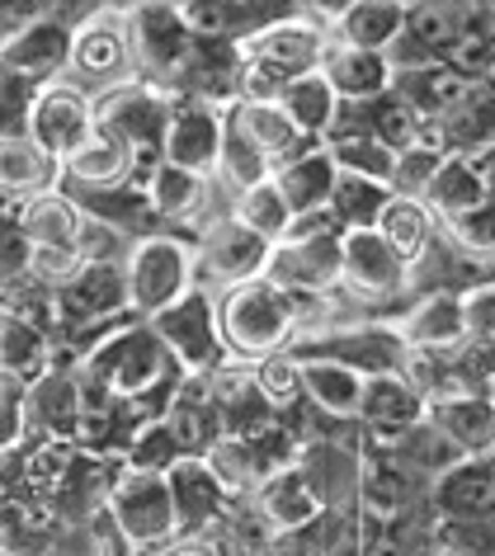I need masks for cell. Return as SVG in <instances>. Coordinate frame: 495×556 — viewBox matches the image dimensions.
Masks as SVG:
<instances>
[{
	"label": "cell",
	"mask_w": 495,
	"mask_h": 556,
	"mask_svg": "<svg viewBox=\"0 0 495 556\" xmlns=\"http://www.w3.org/2000/svg\"><path fill=\"white\" fill-rule=\"evenodd\" d=\"M165 123H170V104L156 100L142 86H118L104 94V104L94 109V132H109L128 147L161 142L165 147Z\"/></svg>",
	"instance_id": "14"
},
{
	"label": "cell",
	"mask_w": 495,
	"mask_h": 556,
	"mask_svg": "<svg viewBox=\"0 0 495 556\" xmlns=\"http://www.w3.org/2000/svg\"><path fill=\"white\" fill-rule=\"evenodd\" d=\"M38 80L0 66V137H29V109L38 100Z\"/></svg>",
	"instance_id": "44"
},
{
	"label": "cell",
	"mask_w": 495,
	"mask_h": 556,
	"mask_svg": "<svg viewBox=\"0 0 495 556\" xmlns=\"http://www.w3.org/2000/svg\"><path fill=\"white\" fill-rule=\"evenodd\" d=\"M72 467H76V443L72 439H43L29 457H24V481H29L34 495L52 500L66 485V477H72Z\"/></svg>",
	"instance_id": "43"
},
{
	"label": "cell",
	"mask_w": 495,
	"mask_h": 556,
	"mask_svg": "<svg viewBox=\"0 0 495 556\" xmlns=\"http://www.w3.org/2000/svg\"><path fill=\"white\" fill-rule=\"evenodd\" d=\"M20 222H24V231H29L34 245L76 250L80 227H86V207L72 203L66 193H34V199L20 207Z\"/></svg>",
	"instance_id": "31"
},
{
	"label": "cell",
	"mask_w": 495,
	"mask_h": 556,
	"mask_svg": "<svg viewBox=\"0 0 495 556\" xmlns=\"http://www.w3.org/2000/svg\"><path fill=\"white\" fill-rule=\"evenodd\" d=\"M259 514H265V528L274 538L279 533H297L321 519V491L312 485L307 467H283L259 485Z\"/></svg>",
	"instance_id": "19"
},
{
	"label": "cell",
	"mask_w": 495,
	"mask_h": 556,
	"mask_svg": "<svg viewBox=\"0 0 495 556\" xmlns=\"http://www.w3.org/2000/svg\"><path fill=\"white\" fill-rule=\"evenodd\" d=\"M302 364V396L312 401L316 410L326 415H359L364 406V372H354L345 364H335V358H297Z\"/></svg>",
	"instance_id": "28"
},
{
	"label": "cell",
	"mask_w": 495,
	"mask_h": 556,
	"mask_svg": "<svg viewBox=\"0 0 495 556\" xmlns=\"http://www.w3.org/2000/svg\"><path fill=\"white\" fill-rule=\"evenodd\" d=\"M170 495H175V519H180V533H203L223 519L227 509V485L223 477L208 467V457H185V463L170 467Z\"/></svg>",
	"instance_id": "17"
},
{
	"label": "cell",
	"mask_w": 495,
	"mask_h": 556,
	"mask_svg": "<svg viewBox=\"0 0 495 556\" xmlns=\"http://www.w3.org/2000/svg\"><path fill=\"white\" fill-rule=\"evenodd\" d=\"M123 307H128V274H123V264H80V274L58 293V312L72 326L109 321Z\"/></svg>",
	"instance_id": "16"
},
{
	"label": "cell",
	"mask_w": 495,
	"mask_h": 556,
	"mask_svg": "<svg viewBox=\"0 0 495 556\" xmlns=\"http://www.w3.org/2000/svg\"><path fill=\"white\" fill-rule=\"evenodd\" d=\"M62 165H66V175H72L76 185H86V189H123L132 179V147L118 142V137H109V132H100Z\"/></svg>",
	"instance_id": "33"
},
{
	"label": "cell",
	"mask_w": 495,
	"mask_h": 556,
	"mask_svg": "<svg viewBox=\"0 0 495 556\" xmlns=\"http://www.w3.org/2000/svg\"><path fill=\"white\" fill-rule=\"evenodd\" d=\"M217 170H223L237 189H255V185H265V179H274L269 156L245 137V128L231 114H227V128H223V156H217Z\"/></svg>",
	"instance_id": "40"
},
{
	"label": "cell",
	"mask_w": 495,
	"mask_h": 556,
	"mask_svg": "<svg viewBox=\"0 0 495 556\" xmlns=\"http://www.w3.org/2000/svg\"><path fill=\"white\" fill-rule=\"evenodd\" d=\"M231 118H237L241 128H245V137H251V142L265 151L274 170H279V165H288V161H297L302 151L316 147L312 137L297 132V123L288 118L274 100H241L237 109H231Z\"/></svg>",
	"instance_id": "25"
},
{
	"label": "cell",
	"mask_w": 495,
	"mask_h": 556,
	"mask_svg": "<svg viewBox=\"0 0 495 556\" xmlns=\"http://www.w3.org/2000/svg\"><path fill=\"white\" fill-rule=\"evenodd\" d=\"M364 114H368V132L378 137V142H388L396 156L410 147H420V128H424V118L410 109L402 94H378V100H368L364 104Z\"/></svg>",
	"instance_id": "39"
},
{
	"label": "cell",
	"mask_w": 495,
	"mask_h": 556,
	"mask_svg": "<svg viewBox=\"0 0 495 556\" xmlns=\"http://www.w3.org/2000/svg\"><path fill=\"white\" fill-rule=\"evenodd\" d=\"M396 94L416 109L420 118H453L458 109L472 104L477 94V80H467L462 72H453V66H416V72H406L396 80Z\"/></svg>",
	"instance_id": "24"
},
{
	"label": "cell",
	"mask_w": 495,
	"mask_h": 556,
	"mask_svg": "<svg viewBox=\"0 0 495 556\" xmlns=\"http://www.w3.org/2000/svg\"><path fill=\"white\" fill-rule=\"evenodd\" d=\"M297 5H302V15H312L316 24H340L359 0H297Z\"/></svg>",
	"instance_id": "56"
},
{
	"label": "cell",
	"mask_w": 495,
	"mask_h": 556,
	"mask_svg": "<svg viewBox=\"0 0 495 556\" xmlns=\"http://www.w3.org/2000/svg\"><path fill=\"white\" fill-rule=\"evenodd\" d=\"M29 260H34V241H29V231H24V222L0 217V278H20L29 269Z\"/></svg>",
	"instance_id": "52"
},
{
	"label": "cell",
	"mask_w": 495,
	"mask_h": 556,
	"mask_svg": "<svg viewBox=\"0 0 495 556\" xmlns=\"http://www.w3.org/2000/svg\"><path fill=\"white\" fill-rule=\"evenodd\" d=\"M217 321H223V340L231 354L241 358H269L279 354L297 330L293 302L279 283H269L265 274L251 278V283L227 288L223 302H217Z\"/></svg>",
	"instance_id": "1"
},
{
	"label": "cell",
	"mask_w": 495,
	"mask_h": 556,
	"mask_svg": "<svg viewBox=\"0 0 495 556\" xmlns=\"http://www.w3.org/2000/svg\"><path fill=\"white\" fill-rule=\"evenodd\" d=\"M406 340L402 330H382V326H359V330H340V336L307 340L297 350V358H335L364 378H382V372H402L406 364Z\"/></svg>",
	"instance_id": "9"
},
{
	"label": "cell",
	"mask_w": 495,
	"mask_h": 556,
	"mask_svg": "<svg viewBox=\"0 0 495 556\" xmlns=\"http://www.w3.org/2000/svg\"><path fill=\"white\" fill-rule=\"evenodd\" d=\"M467 364H472V372H481V378L495 387V340H477V350H472Z\"/></svg>",
	"instance_id": "58"
},
{
	"label": "cell",
	"mask_w": 495,
	"mask_h": 556,
	"mask_svg": "<svg viewBox=\"0 0 495 556\" xmlns=\"http://www.w3.org/2000/svg\"><path fill=\"white\" fill-rule=\"evenodd\" d=\"M58 161L29 137H0V189L5 193H48Z\"/></svg>",
	"instance_id": "35"
},
{
	"label": "cell",
	"mask_w": 495,
	"mask_h": 556,
	"mask_svg": "<svg viewBox=\"0 0 495 556\" xmlns=\"http://www.w3.org/2000/svg\"><path fill=\"white\" fill-rule=\"evenodd\" d=\"M378 231L406 264H416L424 250H430L434 213L424 207V199H402V193H392V203L382 207V217H378Z\"/></svg>",
	"instance_id": "34"
},
{
	"label": "cell",
	"mask_w": 495,
	"mask_h": 556,
	"mask_svg": "<svg viewBox=\"0 0 495 556\" xmlns=\"http://www.w3.org/2000/svg\"><path fill=\"white\" fill-rule=\"evenodd\" d=\"M321 72L330 80V90L340 94L345 104H368V100H378V94H388L392 90V58L388 52H368V48H335V52H326V62H321Z\"/></svg>",
	"instance_id": "21"
},
{
	"label": "cell",
	"mask_w": 495,
	"mask_h": 556,
	"mask_svg": "<svg viewBox=\"0 0 495 556\" xmlns=\"http://www.w3.org/2000/svg\"><path fill=\"white\" fill-rule=\"evenodd\" d=\"M72 62H76V72H86L90 80H109V76H118L123 66H128V43H123L118 29H104V24H94V29H80L76 34Z\"/></svg>",
	"instance_id": "42"
},
{
	"label": "cell",
	"mask_w": 495,
	"mask_h": 556,
	"mask_svg": "<svg viewBox=\"0 0 495 556\" xmlns=\"http://www.w3.org/2000/svg\"><path fill=\"white\" fill-rule=\"evenodd\" d=\"M180 15H185L189 34H194L199 43H203V38H223V34H231V24H237V10H231L227 0H185Z\"/></svg>",
	"instance_id": "51"
},
{
	"label": "cell",
	"mask_w": 495,
	"mask_h": 556,
	"mask_svg": "<svg viewBox=\"0 0 495 556\" xmlns=\"http://www.w3.org/2000/svg\"><path fill=\"white\" fill-rule=\"evenodd\" d=\"M94 137V109L80 90L48 86L38 90V100L29 109V142H38L52 161H72L80 147Z\"/></svg>",
	"instance_id": "6"
},
{
	"label": "cell",
	"mask_w": 495,
	"mask_h": 556,
	"mask_svg": "<svg viewBox=\"0 0 495 556\" xmlns=\"http://www.w3.org/2000/svg\"><path fill=\"white\" fill-rule=\"evenodd\" d=\"M434 505L444 519H491L495 514V453L458 457L434 481Z\"/></svg>",
	"instance_id": "18"
},
{
	"label": "cell",
	"mask_w": 495,
	"mask_h": 556,
	"mask_svg": "<svg viewBox=\"0 0 495 556\" xmlns=\"http://www.w3.org/2000/svg\"><path fill=\"white\" fill-rule=\"evenodd\" d=\"M80 260L76 250H62V245H34V260H29V274L43 278V283H72V278L80 274Z\"/></svg>",
	"instance_id": "53"
},
{
	"label": "cell",
	"mask_w": 495,
	"mask_h": 556,
	"mask_svg": "<svg viewBox=\"0 0 495 556\" xmlns=\"http://www.w3.org/2000/svg\"><path fill=\"white\" fill-rule=\"evenodd\" d=\"M231 217H237L241 227H251L259 241H269V245H279L288 236V227H293V207H288V199L279 193L274 179H265V185H255V189H241L237 213Z\"/></svg>",
	"instance_id": "37"
},
{
	"label": "cell",
	"mask_w": 495,
	"mask_h": 556,
	"mask_svg": "<svg viewBox=\"0 0 495 556\" xmlns=\"http://www.w3.org/2000/svg\"><path fill=\"white\" fill-rule=\"evenodd\" d=\"M392 203V185H378V179H359V175H340L335 185V217L345 222V231H378L382 207Z\"/></svg>",
	"instance_id": "38"
},
{
	"label": "cell",
	"mask_w": 495,
	"mask_h": 556,
	"mask_svg": "<svg viewBox=\"0 0 495 556\" xmlns=\"http://www.w3.org/2000/svg\"><path fill=\"white\" fill-rule=\"evenodd\" d=\"M72 43L76 38L66 34L58 20H38L24 34L10 38V43H0V66H10V72H20V76H29L43 86L52 72H62V66L72 62Z\"/></svg>",
	"instance_id": "22"
},
{
	"label": "cell",
	"mask_w": 495,
	"mask_h": 556,
	"mask_svg": "<svg viewBox=\"0 0 495 556\" xmlns=\"http://www.w3.org/2000/svg\"><path fill=\"white\" fill-rule=\"evenodd\" d=\"M340 241H345V236H326V241H279L269 250L265 278L279 283L283 293H326V288L340 283V269H345Z\"/></svg>",
	"instance_id": "10"
},
{
	"label": "cell",
	"mask_w": 495,
	"mask_h": 556,
	"mask_svg": "<svg viewBox=\"0 0 495 556\" xmlns=\"http://www.w3.org/2000/svg\"><path fill=\"white\" fill-rule=\"evenodd\" d=\"M491 401H495V387H491Z\"/></svg>",
	"instance_id": "60"
},
{
	"label": "cell",
	"mask_w": 495,
	"mask_h": 556,
	"mask_svg": "<svg viewBox=\"0 0 495 556\" xmlns=\"http://www.w3.org/2000/svg\"><path fill=\"white\" fill-rule=\"evenodd\" d=\"M80 364L100 372V378L114 387L118 401H147L156 387H170L175 368H180L170 358V350L161 344L156 330L142 326V321H132L123 330H109V336L94 344Z\"/></svg>",
	"instance_id": "2"
},
{
	"label": "cell",
	"mask_w": 495,
	"mask_h": 556,
	"mask_svg": "<svg viewBox=\"0 0 495 556\" xmlns=\"http://www.w3.org/2000/svg\"><path fill=\"white\" fill-rule=\"evenodd\" d=\"M132 48H137V62L151 66V72L180 76V72H189V62H194L199 38L189 34L180 10L156 0V5H142L132 15Z\"/></svg>",
	"instance_id": "11"
},
{
	"label": "cell",
	"mask_w": 495,
	"mask_h": 556,
	"mask_svg": "<svg viewBox=\"0 0 495 556\" xmlns=\"http://www.w3.org/2000/svg\"><path fill=\"white\" fill-rule=\"evenodd\" d=\"M274 104H279L283 114L297 123L302 137H312V142H316V137H330V128H335V118H340V104H345V100L330 90L326 72H307V76L288 80Z\"/></svg>",
	"instance_id": "29"
},
{
	"label": "cell",
	"mask_w": 495,
	"mask_h": 556,
	"mask_svg": "<svg viewBox=\"0 0 495 556\" xmlns=\"http://www.w3.org/2000/svg\"><path fill=\"white\" fill-rule=\"evenodd\" d=\"M274 185H279V193L288 199V207H293V217L302 213H321V207H330V199H335V185H340V165L330 161L326 142L302 151L297 161H288L274 170Z\"/></svg>",
	"instance_id": "23"
},
{
	"label": "cell",
	"mask_w": 495,
	"mask_h": 556,
	"mask_svg": "<svg viewBox=\"0 0 495 556\" xmlns=\"http://www.w3.org/2000/svg\"><path fill=\"white\" fill-rule=\"evenodd\" d=\"M203 203V175L194 170H180V165L165 161L147 185V207L161 217H189L194 207Z\"/></svg>",
	"instance_id": "41"
},
{
	"label": "cell",
	"mask_w": 495,
	"mask_h": 556,
	"mask_svg": "<svg viewBox=\"0 0 495 556\" xmlns=\"http://www.w3.org/2000/svg\"><path fill=\"white\" fill-rule=\"evenodd\" d=\"M29 406V429H43V439H72L80 420V396H76V372L48 368L38 382L24 392Z\"/></svg>",
	"instance_id": "26"
},
{
	"label": "cell",
	"mask_w": 495,
	"mask_h": 556,
	"mask_svg": "<svg viewBox=\"0 0 495 556\" xmlns=\"http://www.w3.org/2000/svg\"><path fill=\"white\" fill-rule=\"evenodd\" d=\"M439 434H444L462 457L495 453V401L481 392H444L430 401L424 415Z\"/></svg>",
	"instance_id": "15"
},
{
	"label": "cell",
	"mask_w": 495,
	"mask_h": 556,
	"mask_svg": "<svg viewBox=\"0 0 495 556\" xmlns=\"http://www.w3.org/2000/svg\"><path fill=\"white\" fill-rule=\"evenodd\" d=\"M185 443L165 420H142L132 429L128 448H123V467L128 471H151V477H170L175 463H185Z\"/></svg>",
	"instance_id": "36"
},
{
	"label": "cell",
	"mask_w": 495,
	"mask_h": 556,
	"mask_svg": "<svg viewBox=\"0 0 495 556\" xmlns=\"http://www.w3.org/2000/svg\"><path fill=\"white\" fill-rule=\"evenodd\" d=\"M439 165H444V151L434 147H410L396 156V175H392V193H402V199H424V189H430V179L439 175Z\"/></svg>",
	"instance_id": "47"
},
{
	"label": "cell",
	"mask_w": 495,
	"mask_h": 556,
	"mask_svg": "<svg viewBox=\"0 0 495 556\" xmlns=\"http://www.w3.org/2000/svg\"><path fill=\"white\" fill-rule=\"evenodd\" d=\"M444 227L453 236V245L467 250L472 260H495V199H486L462 217H448Z\"/></svg>",
	"instance_id": "46"
},
{
	"label": "cell",
	"mask_w": 495,
	"mask_h": 556,
	"mask_svg": "<svg viewBox=\"0 0 495 556\" xmlns=\"http://www.w3.org/2000/svg\"><path fill=\"white\" fill-rule=\"evenodd\" d=\"M467 340H495V283H477L462 293Z\"/></svg>",
	"instance_id": "54"
},
{
	"label": "cell",
	"mask_w": 495,
	"mask_h": 556,
	"mask_svg": "<svg viewBox=\"0 0 495 556\" xmlns=\"http://www.w3.org/2000/svg\"><path fill=\"white\" fill-rule=\"evenodd\" d=\"M151 330L161 336V344L170 350V358L180 364L185 372H208L217 368V358H223L227 340H223V321H217V307L213 298L194 288V293H185L175 307H165L161 316H151Z\"/></svg>",
	"instance_id": "5"
},
{
	"label": "cell",
	"mask_w": 495,
	"mask_h": 556,
	"mask_svg": "<svg viewBox=\"0 0 495 556\" xmlns=\"http://www.w3.org/2000/svg\"><path fill=\"white\" fill-rule=\"evenodd\" d=\"M444 66L462 72L467 80H481L495 72V34H462L458 43L444 52Z\"/></svg>",
	"instance_id": "49"
},
{
	"label": "cell",
	"mask_w": 495,
	"mask_h": 556,
	"mask_svg": "<svg viewBox=\"0 0 495 556\" xmlns=\"http://www.w3.org/2000/svg\"><path fill=\"white\" fill-rule=\"evenodd\" d=\"M255 387L265 392V401H269L274 410L293 406V401L302 396V364H297V354H269V358H259Z\"/></svg>",
	"instance_id": "45"
},
{
	"label": "cell",
	"mask_w": 495,
	"mask_h": 556,
	"mask_svg": "<svg viewBox=\"0 0 495 556\" xmlns=\"http://www.w3.org/2000/svg\"><path fill=\"white\" fill-rule=\"evenodd\" d=\"M52 0H0V43H10L15 34H24L29 24L48 15Z\"/></svg>",
	"instance_id": "55"
},
{
	"label": "cell",
	"mask_w": 495,
	"mask_h": 556,
	"mask_svg": "<svg viewBox=\"0 0 495 556\" xmlns=\"http://www.w3.org/2000/svg\"><path fill=\"white\" fill-rule=\"evenodd\" d=\"M165 556H213L208 547H175V552H165Z\"/></svg>",
	"instance_id": "59"
},
{
	"label": "cell",
	"mask_w": 495,
	"mask_h": 556,
	"mask_svg": "<svg viewBox=\"0 0 495 556\" xmlns=\"http://www.w3.org/2000/svg\"><path fill=\"white\" fill-rule=\"evenodd\" d=\"M491 556H495V552H491Z\"/></svg>",
	"instance_id": "61"
},
{
	"label": "cell",
	"mask_w": 495,
	"mask_h": 556,
	"mask_svg": "<svg viewBox=\"0 0 495 556\" xmlns=\"http://www.w3.org/2000/svg\"><path fill=\"white\" fill-rule=\"evenodd\" d=\"M402 340L406 350H453V344L467 340V316H462V293H448V288H439V293L420 298L416 307L402 316Z\"/></svg>",
	"instance_id": "20"
},
{
	"label": "cell",
	"mask_w": 495,
	"mask_h": 556,
	"mask_svg": "<svg viewBox=\"0 0 495 556\" xmlns=\"http://www.w3.org/2000/svg\"><path fill=\"white\" fill-rule=\"evenodd\" d=\"M223 128L227 118H217V109H208L203 100L175 104L170 123H165V161L194 175H213L217 156H223Z\"/></svg>",
	"instance_id": "12"
},
{
	"label": "cell",
	"mask_w": 495,
	"mask_h": 556,
	"mask_svg": "<svg viewBox=\"0 0 495 556\" xmlns=\"http://www.w3.org/2000/svg\"><path fill=\"white\" fill-rule=\"evenodd\" d=\"M20 387L24 382L0 372V453H15L24 443V434H29V406H24Z\"/></svg>",
	"instance_id": "50"
},
{
	"label": "cell",
	"mask_w": 495,
	"mask_h": 556,
	"mask_svg": "<svg viewBox=\"0 0 495 556\" xmlns=\"http://www.w3.org/2000/svg\"><path fill=\"white\" fill-rule=\"evenodd\" d=\"M406 0H359L345 20H340V34H345L350 48H368V52H392L396 38L406 34Z\"/></svg>",
	"instance_id": "32"
},
{
	"label": "cell",
	"mask_w": 495,
	"mask_h": 556,
	"mask_svg": "<svg viewBox=\"0 0 495 556\" xmlns=\"http://www.w3.org/2000/svg\"><path fill=\"white\" fill-rule=\"evenodd\" d=\"M48 368H52V340H48V330H38L34 321H24L15 307L0 312V372L29 387V382L43 378Z\"/></svg>",
	"instance_id": "27"
},
{
	"label": "cell",
	"mask_w": 495,
	"mask_h": 556,
	"mask_svg": "<svg viewBox=\"0 0 495 556\" xmlns=\"http://www.w3.org/2000/svg\"><path fill=\"white\" fill-rule=\"evenodd\" d=\"M345 269L340 283H350L359 298H396L410 274V264L382 241V231H345Z\"/></svg>",
	"instance_id": "13"
},
{
	"label": "cell",
	"mask_w": 495,
	"mask_h": 556,
	"mask_svg": "<svg viewBox=\"0 0 495 556\" xmlns=\"http://www.w3.org/2000/svg\"><path fill=\"white\" fill-rule=\"evenodd\" d=\"M467 161H472V170L481 175V185L491 189V199H495V142H481V147H472V151H462Z\"/></svg>",
	"instance_id": "57"
},
{
	"label": "cell",
	"mask_w": 495,
	"mask_h": 556,
	"mask_svg": "<svg viewBox=\"0 0 495 556\" xmlns=\"http://www.w3.org/2000/svg\"><path fill=\"white\" fill-rule=\"evenodd\" d=\"M269 241H259L251 227H241L237 217L217 222V227L203 236L199 255H194V274L208 278V283H223V288H237V283H251V278L265 274L269 264Z\"/></svg>",
	"instance_id": "7"
},
{
	"label": "cell",
	"mask_w": 495,
	"mask_h": 556,
	"mask_svg": "<svg viewBox=\"0 0 495 556\" xmlns=\"http://www.w3.org/2000/svg\"><path fill=\"white\" fill-rule=\"evenodd\" d=\"M424 415H430V401H424L420 387H410L402 372H382V378L364 382L359 420L368 425V434H373L382 448H402L410 429L424 425Z\"/></svg>",
	"instance_id": "8"
},
{
	"label": "cell",
	"mask_w": 495,
	"mask_h": 556,
	"mask_svg": "<svg viewBox=\"0 0 495 556\" xmlns=\"http://www.w3.org/2000/svg\"><path fill=\"white\" fill-rule=\"evenodd\" d=\"M491 199V189L481 185V175L472 170V161L462 156V151H448L444 165H439V175L430 179V189H424V207H430L434 217H462L481 207Z\"/></svg>",
	"instance_id": "30"
},
{
	"label": "cell",
	"mask_w": 495,
	"mask_h": 556,
	"mask_svg": "<svg viewBox=\"0 0 495 556\" xmlns=\"http://www.w3.org/2000/svg\"><path fill=\"white\" fill-rule=\"evenodd\" d=\"M359 495H364V514L373 523H392L402 514V477L392 467H368Z\"/></svg>",
	"instance_id": "48"
},
{
	"label": "cell",
	"mask_w": 495,
	"mask_h": 556,
	"mask_svg": "<svg viewBox=\"0 0 495 556\" xmlns=\"http://www.w3.org/2000/svg\"><path fill=\"white\" fill-rule=\"evenodd\" d=\"M123 274H128V307L137 316H161L185 293H194V250L170 236H142Z\"/></svg>",
	"instance_id": "3"
},
{
	"label": "cell",
	"mask_w": 495,
	"mask_h": 556,
	"mask_svg": "<svg viewBox=\"0 0 495 556\" xmlns=\"http://www.w3.org/2000/svg\"><path fill=\"white\" fill-rule=\"evenodd\" d=\"M104 509H109V519L118 523V533L128 538L132 552L165 547V542L180 533L170 481L151 477V471H128V467H123L114 477V491H109Z\"/></svg>",
	"instance_id": "4"
}]
</instances>
